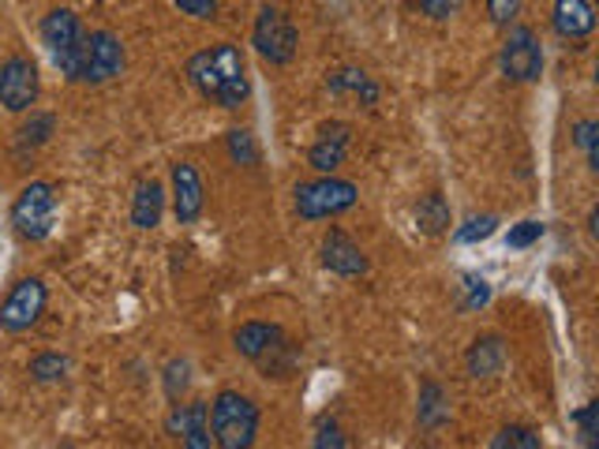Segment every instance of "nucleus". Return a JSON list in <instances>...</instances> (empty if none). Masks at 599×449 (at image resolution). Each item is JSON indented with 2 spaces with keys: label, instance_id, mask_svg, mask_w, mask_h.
<instances>
[{
  "label": "nucleus",
  "instance_id": "nucleus-1",
  "mask_svg": "<svg viewBox=\"0 0 599 449\" xmlns=\"http://www.w3.org/2000/svg\"><path fill=\"white\" fill-rule=\"evenodd\" d=\"M41 41H46L53 64L61 67L64 79H83V61H87V30H83L79 15L72 8H53L41 20Z\"/></svg>",
  "mask_w": 599,
  "mask_h": 449
},
{
  "label": "nucleus",
  "instance_id": "nucleus-2",
  "mask_svg": "<svg viewBox=\"0 0 599 449\" xmlns=\"http://www.w3.org/2000/svg\"><path fill=\"white\" fill-rule=\"evenodd\" d=\"M259 431V409L255 401H248L244 394H217V401L210 404V435H214V446L222 449H248L255 442Z\"/></svg>",
  "mask_w": 599,
  "mask_h": 449
},
{
  "label": "nucleus",
  "instance_id": "nucleus-3",
  "mask_svg": "<svg viewBox=\"0 0 599 449\" xmlns=\"http://www.w3.org/2000/svg\"><path fill=\"white\" fill-rule=\"evenodd\" d=\"M57 222V191L49 180H34L27 184L12 202V228L23 240H46L53 233Z\"/></svg>",
  "mask_w": 599,
  "mask_h": 449
},
{
  "label": "nucleus",
  "instance_id": "nucleus-4",
  "mask_svg": "<svg viewBox=\"0 0 599 449\" xmlns=\"http://www.w3.org/2000/svg\"><path fill=\"white\" fill-rule=\"evenodd\" d=\"M360 191L357 184L337 180V176H323V180H311L297 188V214L308 217V222H319V217H334L345 214L349 207H357Z\"/></svg>",
  "mask_w": 599,
  "mask_h": 449
},
{
  "label": "nucleus",
  "instance_id": "nucleus-5",
  "mask_svg": "<svg viewBox=\"0 0 599 449\" xmlns=\"http://www.w3.org/2000/svg\"><path fill=\"white\" fill-rule=\"evenodd\" d=\"M251 41H255L259 57L270 64H289L292 57H297V46H300V34L292 27V20L285 12H277V8H263L255 20V34H251Z\"/></svg>",
  "mask_w": 599,
  "mask_h": 449
},
{
  "label": "nucleus",
  "instance_id": "nucleus-6",
  "mask_svg": "<svg viewBox=\"0 0 599 449\" xmlns=\"http://www.w3.org/2000/svg\"><path fill=\"white\" fill-rule=\"evenodd\" d=\"M46 300H49V292L38 277L15 282V289L4 296V303H0V329H4V334H23V329H30L34 322L41 319V311H46Z\"/></svg>",
  "mask_w": 599,
  "mask_h": 449
},
{
  "label": "nucleus",
  "instance_id": "nucleus-7",
  "mask_svg": "<svg viewBox=\"0 0 599 449\" xmlns=\"http://www.w3.org/2000/svg\"><path fill=\"white\" fill-rule=\"evenodd\" d=\"M207 61L214 64V75H217V105L240 109L251 95V83H248V75H244L240 49L229 46V41H222V46L207 49Z\"/></svg>",
  "mask_w": 599,
  "mask_h": 449
},
{
  "label": "nucleus",
  "instance_id": "nucleus-8",
  "mask_svg": "<svg viewBox=\"0 0 599 449\" xmlns=\"http://www.w3.org/2000/svg\"><path fill=\"white\" fill-rule=\"evenodd\" d=\"M41 79H38V67H34L30 57H8L0 64V105L8 113H27L38 101Z\"/></svg>",
  "mask_w": 599,
  "mask_h": 449
},
{
  "label": "nucleus",
  "instance_id": "nucleus-9",
  "mask_svg": "<svg viewBox=\"0 0 599 449\" xmlns=\"http://www.w3.org/2000/svg\"><path fill=\"white\" fill-rule=\"evenodd\" d=\"M544 72V49L533 27H513L502 46V75L513 83H536Z\"/></svg>",
  "mask_w": 599,
  "mask_h": 449
},
{
  "label": "nucleus",
  "instance_id": "nucleus-10",
  "mask_svg": "<svg viewBox=\"0 0 599 449\" xmlns=\"http://www.w3.org/2000/svg\"><path fill=\"white\" fill-rule=\"evenodd\" d=\"M124 67V46L116 34L95 30L87 34V61H83V79L79 83H109L121 75Z\"/></svg>",
  "mask_w": 599,
  "mask_h": 449
},
{
  "label": "nucleus",
  "instance_id": "nucleus-11",
  "mask_svg": "<svg viewBox=\"0 0 599 449\" xmlns=\"http://www.w3.org/2000/svg\"><path fill=\"white\" fill-rule=\"evenodd\" d=\"M165 427H169V435L180 438L188 449H210V442H214V435H210V409L202 401L173 409Z\"/></svg>",
  "mask_w": 599,
  "mask_h": 449
},
{
  "label": "nucleus",
  "instance_id": "nucleus-12",
  "mask_svg": "<svg viewBox=\"0 0 599 449\" xmlns=\"http://www.w3.org/2000/svg\"><path fill=\"white\" fill-rule=\"evenodd\" d=\"M173 214L180 225H191L202 214V176L191 161L173 165Z\"/></svg>",
  "mask_w": 599,
  "mask_h": 449
},
{
  "label": "nucleus",
  "instance_id": "nucleus-13",
  "mask_svg": "<svg viewBox=\"0 0 599 449\" xmlns=\"http://www.w3.org/2000/svg\"><path fill=\"white\" fill-rule=\"evenodd\" d=\"M233 345L244 360H266V356H274L277 349H285V334L274 322H244L233 334Z\"/></svg>",
  "mask_w": 599,
  "mask_h": 449
},
{
  "label": "nucleus",
  "instance_id": "nucleus-14",
  "mask_svg": "<svg viewBox=\"0 0 599 449\" xmlns=\"http://www.w3.org/2000/svg\"><path fill=\"white\" fill-rule=\"evenodd\" d=\"M323 266L341 277H360L367 270V255L360 251V244H352V236H345L341 228H330L323 240Z\"/></svg>",
  "mask_w": 599,
  "mask_h": 449
},
{
  "label": "nucleus",
  "instance_id": "nucleus-15",
  "mask_svg": "<svg viewBox=\"0 0 599 449\" xmlns=\"http://www.w3.org/2000/svg\"><path fill=\"white\" fill-rule=\"evenodd\" d=\"M345 150H349V124H326V128L319 132V139L311 142L308 165L319 169L323 176H330V173L341 169Z\"/></svg>",
  "mask_w": 599,
  "mask_h": 449
},
{
  "label": "nucleus",
  "instance_id": "nucleus-16",
  "mask_svg": "<svg viewBox=\"0 0 599 449\" xmlns=\"http://www.w3.org/2000/svg\"><path fill=\"white\" fill-rule=\"evenodd\" d=\"M596 27V12L588 0H554V30L562 38H585Z\"/></svg>",
  "mask_w": 599,
  "mask_h": 449
},
{
  "label": "nucleus",
  "instance_id": "nucleus-17",
  "mask_svg": "<svg viewBox=\"0 0 599 449\" xmlns=\"http://www.w3.org/2000/svg\"><path fill=\"white\" fill-rule=\"evenodd\" d=\"M162 210H165V191L158 180H142L135 188V199H132V225L135 228H158L162 222Z\"/></svg>",
  "mask_w": 599,
  "mask_h": 449
},
{
  "label": "nucleus",
  "instance_id": "nucleus-18",
  "mask_svg": "<svg viewBox=\"0 0 599 449\" xmlns=\"http://www.w3.org/2000/svg\"><path fill=\"white\" fill-rule=\"evenodd\" d=\"M502 363H506V345H502V337H479V341L472 345L469 356H465V367H469L472 378H491V375H499Z\"/></svg>",
  "mask_w": 599,
  "mask_h": 449
},
{
  "label": "nucleus",
  "instance_id": "nucleus-19",
  "mask_svg": "<svg viewBox=\"0 0 599 449\" xmlns=\"http://www.w3.org/2000/svg\"><path fill=\"white\" fill-rule=\"evenodd\" d=\"M326 87H330L334 95H345V90H352V95H360V101H364V105H375V101H378V87L367 79L364 72H357V67L334 72L330 79H326Z\"/></svg>",
  "mask_w": 599,
  "mask_h": 449
},
{
  "label": "nucleus",
  "instance_id": "nucleus-20",
  "mask_svg": "<svg viewBox=\"0 0 599 449\" xmlns=\"http://www.w3.org/2000/svg\"><path fill=\"white\" fill-rule=\"evenodd\" d=\"M420 423H424L427 431L442 427L446 420H450V404H446V394L438 389L435 383H424V389H420V409H416Z\"/></svg>",
  "mask_w": 599,
  "mask_h": 449
},
{
  "label": "nucleus",
  "instance_id": "nucleus-21",
  "mask_svg": "<svg viewBox=\"0 0 599 449\" xmlns=\"http://www.w3.org/2000/svg\"><path fill=\"white\" fill-rule=\"evenodd\" d=\"M416 225L424 228L427 236H438L446 233V225H450V207H446L442 195H424L416 207Z\"/></svg>",
  "mask_w": 599,
  "mask_h": 449
},
{
  "label": "nucleus",
  "instance_id": "nucleus-22",
  "mask_svg": "<svg viewBox=\"0 0 599 449\" xmlns=\"http://www.w3.org/2000/svg\"><path fill=\"white\" fill-rule=\"evenodd\" d=\"M67 371H72V363H67V356L61 352H41L30 360L34 383H61V378H67Z\"/></svg>",
  "mask_w": 599,
  "mask_h": 449
},
{
  "label": "nucleus",
  "instance_id": "nucleus-23",
  "mask_svg": "<svg viewBox=\"0 0 599 449\" xmlns=\"http://www.w3.org/2000/svg\"><path fill=\"white\" fill-rule=\"evenodd\" d=\"M188 79L196 83V90H199L202 98L217 101V75H214V64L207 61V49H202V53H196L188 61Z\"/></svg>",
  "mask_w": 599,
  "mask_h": 449
},
{
  "label": "nucleus",
  "instance_id": "nucleus-24",
  "mask_svg": "<svg viewBox=\"0 0 599 449\" xmlns=\"http://www.w3.org/2000/svg\"><path fill=\"white\" fill-rule=\"evenodd\" d=\"M599 124L596 121H577L573 124V147L577 150H585V158H588V165L599 169Z\"/></svg>",
  "mask_w": 599,
  "mask_h": 449
},
{
  "label": "nucleus",
  "instance_id": "nucleus-25",
  "mask_svg": "<svg viewBox=\"0 0 599 449\" xmlns=\"http://www.w3.org/2000/svg\"><path fill=\"white\" fill-rule=\"evenodd\" d=\"M57 121L49 113H30V124H23L20 128V147H41V142L53 135Z\"/></svg>",
  "mask_w": 599,
  "mask_h": 449
},
{
  "label": "nucleus",
  "instance_id": "nucleus-26",
  "mask_svg": "<svg viewBox=\"0 0 599 449\" xmlns=\"http://www.w3.org/2000/svg\"><path fill=\"white\" fill-rule=\"evenodd\" d=\"M495 449H539V435L533 427H502L491 438Z\"/></svg>",
  "mask_w": 599,
  "mask_h": 449
},
{
  "label": "nucleus",
  "instance_id": "nucleus-27",
  "mask_svg": "<svg viewBox=\"0 0 599 449\" xmlns=\"http://www.w3.org/2000/svg\"><path fill=\"white\" fill-rule=\"evenodd\" d=\"M495 228H499V217H491V214L472 217V222H465L458 228V244H479V240H487Z\"/></svg>",
  "mask_w": 599,
  "mask_h": 449
},
{
  "label": "nucleus",
  "instance_id": "nucleus-28",
  "mask_svg": "<svg viewBox=\"0 0 599 449\" xmlns=\"http://www.w3.org/2000/svg\"><path fill=\"white\" fill-rule=\"evenodd\" d=\"M573 423L581 427V442H585V446H596V442H599V401L585 404L581 412H573Z\"/></svg>",
  "mask_w": 599,
  "mask_h": 449
},
{
  "label": "nucleus",
  "instance_id": "nucleus-29",
  "mask_svg": "<svg viewBox=\"0 0 599 449\" xmlns=\"http://www.w3.org/2000/svg\"><path fill=\"white\" fill-rule=\"evenodd\" d=\"M229 154L233 161H240V165H255L259 161L255 139H251L248 132H229Z\"/></svg>",
  "mask_w": 599,
  "mask_h": 449
},
{
  "label": "nucleus",
  "instance_id": "nucleus-30",
  "mask_svg": "<svg viewBox=\"0 0 599 449\" xmlns=\"http://www.w3.org/2000/svg\"><path fill=\"white\" fill-rule=\"evenodd\" d=\"M487 300H491V285H487L484 277L469 274L465 277V300H461V308L476 311V308H487Z\"/></svg>",
  "mask_w": 599,
  "mask_h": 449
},
{
  "label": "nucleus",
  "instance_id": "nucleus-31",
  "mask_svg": "<svg viewBox=\"0 0 599 449\" xmlns=\"http://www.w3.org/2000/svg\"><path fill=\"white\" fill-rule=\"evenodd\" d=\"M539 236H544V225H539V222H521V225L510 228L506 244H510V248H533Z\"/></svg>",
  "mask_w": 599,
  "mask_h": 449
},
{
  "label": "nucleus",
  "instance_id": "nucleus-32",
  "mask_svg": "<svg viewBox=\"0 0 599 449\" xmlns=\"http://www.w3.org/2000/svg\"><path fill=\"white\" fill-rule=\"evenodd\" d=\"M184 389H188V363H184V360H173V363L165 367V394L176 401V397H180Z\"/></svg>",
  "mask_w": 599,
  "mask_h": 449
},
{
  "label": "nucleus",
  "instance_id": "nucleus-33",
  "mask_svg": "<svg viewBox=\"0 0 599 449\" xmlns=\"http://www.w3.org/2000/svg\"><path fill=\"white\" fill-rule=\"evenodd\" d=\"M521 12V0H487V15H491L499 27H510Z\"/></svg>",
  "mask_w": 599,
  "mask_h": 449
},
{
  "label": "nucleus",
  "instance_id": "nucleus-34",
  "mask_svg": "<svg viewBox=\"0 0 599 449\" xmlns=\"http://www.w3.org/2000/svg\"><path fill=\"white\" fill-rule=\"evenodd\" d=\"M180 12H188V15H196V20H214V12H217V0H173Z\"/></svg>",
  "mask_w": 599,
  "mask_h": 449
},
{
  "label": "nucleus",
  "instance_id": "nucleus-35",
  "mask_svg": "<svg viewBox=\"0 0 599 449\" xmlns=\"http://www.w3.org/2000/svg\"><path fill=\"white\" fill-rule=\"evenodd\" d=\"M420 8H424V15H432V20H450V15H458L461 0H420Z\"/></svg>",
  "mask_w": 599,
  "mask_h": 449
},
{
  "label": "nucleus",
  "instance_id": "nucleus-36",
  "mask_svg": "<svg viewBox=\"0 0 599 449\" xmlns=\"http://www.w3.org/2000/svg\"><path fill=\"white\" fill-rule=\"evenodd\" d=\"M315 446H319V449H326V446L341 449V446H345V438H341V431H337V423H323V427H319Z\"/></svg>",
  "mask_w": 599,
  "mask_h": 449
}]
</instances>
